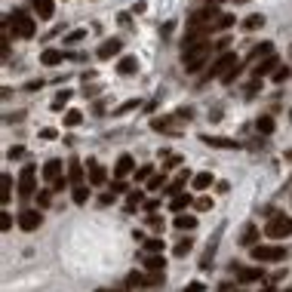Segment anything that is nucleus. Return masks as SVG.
<instances>
[{
	"label": "nucleus",
	"mask_w": 292,
	"mask_h": 292,
	"mask_svg": "<svg viewBox=\"0 0 292 292\" xmlns=\"http://www.w3.org/2000/svg\"><path fill=\"white\" fill-rule=\"evenodd\" d=\"M252 262L259 265H274V262H286L289 249L286 246H274V243H259V246H252Z\"/></svg>",
	"instance_id": "1"
},
{
	"label": "nucleus",
	"mask_w": 292,
	"mask_h": 292,
	"mask_svg": "<svg viewBox=\"0 0 292 292\" xmlns=\"http://www.w3.org/2000/svg\"><path fill=\"white\" fill-rule=\"evenodd\" d=\"M6 28L16 34V37H22V40H28V37H34V31H37V22H34L25 9H16L13 16H9V22H6Z\"/></svg>",
	"instance_id": "2"
},
{
	"label": "nucleus",
	"mask_w": 292,
	"mask_h": 292,
	"mask_svg": "<svg viewBox=\"0 0 292 292\" xmlns=\"http://www.w3.org/2000/svg\"><path fill=\"white\" fill-rule=\"evenodd\" d=\"M289 234H292V218L289 215L274 212L271 218H267V225H265V237L267 240H283V237H289Z\"/></svg>",
	"instance_id": "3"
},
{
	"label": "nucleus",
	"mask_w": 292,
	"mask_h": 292,
	"mask_svg": "<svg viewBox=\"0 0 292 292\" xmlns=\"http://www.w3.org/2000/svg\"><path fill=\"white\" fill-rule=\"evenodd\" d=\"M206 58H209V43H200V46H194V50L182 53V62H185V71L188 74L200 71V68L206 65Z\"/></svg>",
	"instance_id": "4"
},
{
	"label": "nucleus",
	"mask_w": 292,
	"mask_h": 292,
	"mask_svg": "<svg viewBox=\"0 0 292 292\" xmlns=\"http://www.w3.org/2000/svg\"><path fill=\"white\" fill-rule=\"evenodd\" d=\"M237 65H240V55H237V53H225V55H218L215 62H212V68L203 74V80H212V77L221 80V77L231 71V68H237Z\"/></svg>",
	"instance_id": "5"
},
{
	"label": "nucleus",
	"mask_w": 292,
	"mask_h": 292,
	"mask_svg": "<svg viewBox=\"0 0 292 292\" xmlns=\"http://www.w3.org/2000/svg\"><path fill=\"white\" fill-rule=\"evenodd\" d=\"M34 191H37V169H34V166H22V172H19V194L31 197Z\"/></svg>",
	"instance_id": "6"
},
{
	"label": "nucleus",
	"mask_w": 292,
	"mask_h": 292,
	"mask_svg": "<svg viewBox=\"0 0 292 292\" xmlns=\"http://www.w3.org/2000/svg\"><path fill=\"white\" fill-rule=\"evenodd\" d=\"M40 221H43L40 209H22V212H19V228L22 231H37Z\"/></svg>",
	"instance_id": "7"
},
{
	"label": "nucleus",
	"mask_w": 292,
	"mask_h": 292,
	"mask_svg": "<svg viewBox=\"0 0 292 292\" xmlns=\"http://www.w3.org/2000/svg\"><path fill=\"white\" fill-rule=\"evenodd\" d=\"M43 179L50 182V188H53L55 182H62V179H65V166H62V160H50V163H46V166H43Z\"/></svg>",
	"instance_id": "8"
},
{
	"label": "nucleus",
	"mask_w": 292,
	"mask_h": 292,
	"mask_svg": "<svg viewBox=\"0 0 292 292\" xmlns=\"http://www.w3.org/2000/svg\"><path fill=\"white\" fill-rule=\"evenodd\" d=\"M274 68H280V58L277 55H267L265 62H259V65L252 68V71H255V77L262 80V77H274Z\"/></svg>",
	"instance_id": "9"
},
{
	"label": "nucleus",
	"mask_w": 292,
	"mask_h": 292,
	"mask_svg": "<svg viewBox=\"0 0 292 292\" xmlns=\"http://www.w3.org/2000/svg\"><path fill=\"white\" fill-rule=\"evenodd\" d=\"M234 274H237L240 283H255V280H262V277H265V274H262V267H237V265H234Z\"/></svg>",
	"instance_id": "10"
},
{
	"label": "nucleus",
	"mask_w": 292,
	"mask_h": 292,
	"mask_svg": "<svg viewBox=\"0 0 292 292\" xmlns=\"http://www.w3.org/2000/svg\"><path fill=\"white\" fill-rule=\"evenodd\" d=\"M135 169V160L130 154H120L117 157V166H114V179H123V175H130Z\"/></svg>",
	"instance_id": "11"
},
{
	"label": "nucleus",
	"mask_w": 292,
	"mask_h": 292,
	"mask_svg": "<svg viewBox=\"0 0 292 292\" xmlns=\"http://www.w3.org/2000/svg\"><path fill=\"white\" fill-rule=\"evenodd\" d=\"M120 50H123V43L117 40V37H111V40H105V43L99 46V58H114Z\"/></svg>",
	"instance_id": "12"
},
{
	"label": "nucleus",
	"mask_w": 292,
	"mask_h": 292,
	"mask_svg": "<svg viewBox=\"0 0 292 292\" xmlns=\"http://www.w3.org/2000/svg\"><path fill=\"white\" fill-rule=\"evenodd\" d=\"M62 62H65V53H62V50H43V53H40V65H46V68L62 65Z\"/></svg>",
	"instance_id": "13"
},
{
	"label": "nucleus",
	"mask_w": 292,
	"mask_h": 292,
	"mask_svg": "<svg viewBox=\"0 0 292 292\" xmlns=\"http://www.w3.org/2000/svg\"><path fill=\"white\" fill-rule=\"evenodd\" d=\"M68 182H71V188L83 185V166H80V160H71V163H68Z\"/></svg>",
	"instance_id": "14"
},
{
	"label": "nucleus",
	"mask_w": 292,
	"mask_h": 292,
	"mask_svg": "<svg viewBox=\"0 0 292 292\" xmlns=\"http://www.w3.org/2000/svg\"><path fill=\"white\" fill-rule=\"evenodd\" d=\"M259 240H262V231L255 228V225H246V231H243V240H240V243L252 249V246H259Z\"/></svg>",
	"instance_id": "15"
},
{
	"label": "nucleus",
	"mask_w": 292,
	"mask_h": 292,
	"mask_svg": "<svg viewBox=\"0 0 292 292\" xmlns=\"http://www.w3.org/2000/svg\"><path fill=\"white\" fill-rule=\"evenodd\" d=\"M105 179H108V169L102 163H89V185H105Z\"/></svg>",
	"instance_id": "16"
},
{
	"label": "nucleus",
	"mask_w": 292,
	"mask_h": 292,
	"mask_svg": "<svg viewBox=\"0 0 292 292\" xmlns=\"http://www.w3.org/2000/svg\"><path fill=\"white\" fill-rule=\"evenodd\" d=\"M117 71L126 74V77L135 74V71H138V58H135V55H123V58H120V65H117Z\"/></svg>",
	"instance_id": "17"
},
{
	"label": "nucleus",
	"mask_w": 292,
	"mask_h": 292,
	"mask_svg": "<svg viewBox=\"0 0 292 292\" xmlns=\"http://www.w3.org/2000/svg\"><path fill=\"white\" fill-rule=\"evenodd\" d=\"M200 142L212 145V148H240V142H231V138H221V135H203Z\"/></svg>",
	"instance_id": "18"
},
{
	"label": "nucleus",
	"mask_w": 292,
	"mask_h": 292,
	"mask_svg": "<svg viewBox=\"0 0 292 292\" xmlns=\"http://www.w3.org/2000/svg\"><path fill=\"white\" fill-rule=\"evenodd\" d=\"M31 6L40 19H53V0H31Z\"/></svg>",
	"instance_id": "19"
},
{
	"label": "nucleus",
	"mask_w": 292,
	"mask_h": 292,
	"mask_svg": "<svg viewBox=\"0 0 292 292\" xmlns=\"http://www.w3.org/2000/svg\"><path fill=\"white\" fill-rule=\"evenodd\" d=\"M209 185H212V172H197L194 179H191V188L194 191H206Z\"/></svg>",
	"instance_id": "20"
},
{
	"label": "nucleus",
	"mask_w": 292,
	"mask_h": 292,
	"mask_svg": "<svg viewBox=\"0 0 292 292\" xmlns=\"http://www.w3.org/2000/svg\"><path fill=\"white\" fill-rule=\"evenodd\" d=\"M163 249H166L163 237H148V240H145V252H148V255H163Z\"/></svg>",
	"instance_id": "21"
},
{
	"label": "nucleus",
	"mask_w": 292,
	"mask_h": 292,
	"mask_svg": "<svg viewBox=\"0 0 292 292\" xmlns=\"http://www.w3.org/2000/svg\"><path fill=\"white\" fill-rule=\"evenodd\" d=\"M188 206H191V194H179V197H172V200H169L172 212H185Z\"/></svg>",
	"instance_id": "22"
},
{
	"label": "nucleus",
	"mask_w": 292,
	"mask_h": 292,
	"mask_svg": "<svg viewBox=\"0 0 292 292\" xmlns=\"http://www.w3.org/2000/svg\"><path fill=\"white\" fill-rule=\"evenodd\" d=\"M145 267H148L151 274H160L163 267H166V259H163V255H148V259H145Z\"/></svg>",
	"instance_id": "23"
},
{
	"label": "nucleus",
	"mask_w": 292,
	"mask_h": 292,
	"mask_svg": "<svg viewBox=\"0 0 292 292\" xmlns=\"http://www.w3.org/2000/svg\"><path fill=\"white\" fill-rule=\"evenodd\" d=\"M151 126H154L157 133H175V123L169 120V117H154V120H151Z\"/></svg>",
	"instance_id": "24"
},
{
	"label": "nucleus",
	"mask_w": 292,
	"mask_h": 292,
	"mask_svg": "<svg viewBox=\"0 0 292 292\" xmlns=\"http://www.w3.org/2000/svg\"><path fill=\"white\" fill-rule=\"evenodd\" d=\"M175 228L179 231H194L197 228V215H175Z\"/></svg>",
	"instance_id": "25"
},
{
	"label": "nucleus",
	"mask_w": 292,
	"mask_h": 292,
	"mask_svg": "<svg viewBox=\"0 0 292 292\" xmlns=\"http://www.w3.org/2000/svg\"><path fill=\"white\" fill-rule=\"evenodd\" d=\"M126 286H130V289H145V286H148V277L138 274V271H133L130 277H126Z\"/></svg>",
	"instance_id": "26"
},
{
	"label": "nucleus",
	"mask_w": 292,
	"mask_h": 292,
	"mask_svg": "<svg viewBox=\"0 0 292 292\" xmlns=\"http://www.w3.org/2000/svg\"><path fill=\"white\" fill-rule=\"evenodd\" d=\"M255 130H259L262 135H271L274 133V117H267V114L259 117V120H255Z\"/></svg>",
	"instance_id": "27"
},
{
	"label": "nucleus",
	"mask_w": 292,
	"mask_h": 292,
	"mask_svg": "<svg viewBox=\"0 0 292 292\" xmlns=\"http://www.w3.org/2000/svg\"><path fill=\"white\" fill-rule=\"evenodd\" d=\"M265 25V16L262 13H252V16H246V22H243V28H246V31H259Z\"/></svg>",
	"instance_id": "28"
},
{
	"label": "nucleus",
	"mask_w": 292,
	"mask_h": 292,
	"mask_svg": "<svg viewBox=\"0 0 292 292\" xmlns=\"http://www.w3.org/2000/svg\"><path fill=\"white\" fill-rule=\"evenodd\" d=\"M71 197H74L77 206H83L89 200V188H86V185H77V188H71Z\"/></svg>",
	"instance_id": "29"
},
{
	"label": "nucleus",
	"mask_w": 292,
	"mask_h": 292,
	"mask_svg": "<svg viewBox=\"0 0 292 292\" xmlns=\"http://www.w3.org/2000/svg\"><path fill=\"white\" fill-rule=\"evenodd\" d=\"M234 22H237V19H234L231 13H221V16L215 19V25H212V31H228V28L234 25Z\"/></svg>",
	"instance_id": "30"
},
{
	"label": "nucleus",
	"mask_w": 292,
	"mask_h": 292,
	"mask_svg": "<svg viewBox=\"0 0 292 292\" xmlns=\"http://www.w3.org/2000/svg\"><path fill=\"white\" fill-rule=\"evenodd\" d=\"M0 185H3V194H0V200L9 203V197H13V175L3 172V179H0Z\"/></svg>",
	"instance_id": "31"
},
{
	"label": "nucleus",
	"mask_w": 292,
	"mask_h": 292,
	"mask_svg": "<svg viewBox=\"0 0 292 292\" xmlns=\"http://www.w3.org/2000/svg\"><path fill=\"white\" fill-rule=\"evenodd\" d=\"M68 99H71V92H58V96L53 99V108H55V111H62L65 105H68Z\"/></svg>",
	"instance_id": "32"
},
{
	"label": "nucleus",
	"mask_w": 292,
	"mask_h": 292,
	"mask_svg": "<svg viewBox=\"0 0 292 292\" xmlns=\"http://www.w3.org/2000/svg\"><path fill=\"white\" fill-rule=\"evenodd\" d=\"M289 74H292L289 68H286V65H280L277 71H274V83H283V80H289Z\"/></svg>",
	"instance_id": "33"
},
{
	"label": "nucleus",
	"mask_w": 292,
	"mask_h": 292,
	"mask_svg": "<svg viewBox=\"0 0 292 292\" xmlns=\"http://www.w3.org/2000/svg\"><path fill=\"white\" fill-rule=\"evenodd\" d=\"M80 120H83V114H80V111H68L65 114V126H77Z\"/></svg>",
	"instance_id": "34"
},
{
	"label": "nucleus",
	"mask_w": 292,
	"mask_h": 292,
	"mask_svg": "<svg viewBox=\"0 0 292 292\" xmlns=\"http://www.w3.org/2000/svg\"><path fill=\"white\" fill-rule=\"evenodd\" d=\"M163 182H166L163 175H151V179H148V191H160V188H163Z\"/></svg>",
	"instance_id": "35"
},
{
	"label": "nucleus",
	"mask_w": 292,
	"mask_h": 292,
	"mask_svg": "<svg viewBox=\"0 0 292 292\" xmlns=\"http://www.w3.org/2000/svg\"><path fill=\"white\" fill-rule=\"evenodd\" d=\"M163 280H166V274H148V286H163Z\"/></svg>",
	"instance_id": "36"
},
{
	"label": "nucleus",
	"mask_w": 292,
	"mask_h": 292,
	"mask_svg": "<svg viewBox=\"0 0 292 292\" xmlns=\"http://www.w3.org/2000/svg\"><path fill=\"white\" fill-rule=\"evenodd\" d=\"M151 172H154L151 166H142V169H135V182H148V179H151Z\"/></svg>",
	"instance_id": "37"
},
{
	"label": "nucleus",
	"mask_w": 292,
	"mask_h": 292,
	"mask_svg": "<svg viewBox=\"0 0 292 292\" xmlns=\"http://www.w3.org/2000/svg\"><path fill=\"white\" fill-rule=\"evenodd\" d=\"M191 246H194L191 240H182L179 246H175V255H188V252H191Z\"/></svg>",
	"instance_id": "38"
},
{
	"label": "nucleus",
	"mask_w": 292,
	"mask_h": 292,
	"mask_svg": "<svg viewBox=\"0 0 292 292\" xmlns=\"http://www.w3.org/2000/svg\"><path fill=\"white\" fill-rule=\"evenodd\" d=\"M114 197H117L114 191H105V194H99V203H102V206H111V203H114Z\"/></svg>",
	"instance_id": "39"
},
{
	"label": "nucleus",
	"mask_w": 292,
	"mask_h": 292,
	"mask_svg": "<svg viewBox=\"0 0 292 292\" xmlns=\"http://www.w3.org/2000/svg\"><path fill=\"white\" fill-rule=\"evenodd\" d=\"M148 225L154 228L157 234H163V218H160V215H151V218H148Z\"/></svg>",
	"instance_id": "40"
},
{
	"label": "nucleus",
	"mask_w": 292,
	"mask_h": 292,
	"mask_svg": "<svg viewBox=\"0 0 292 292\" xmlns=\"http://www.w3.org/2000/svg\"><path fill=\"white\" fill-rule=\"evenodd\" d=\"M0 228H3V231L13 228V215H9V212H0Z\"/></svg>",
	"instance_id": "41"
},
{
	"label": "nucleus",
	"mask_w": 292,
	"mask_h": 292,
	"mask_svg": "<svg viewBox=\"0 0 292 292\" xmlns=\"http://www.w3.org/2000/svg\"><path fill=\"white\" fill-rule=\"evenodd\" d=\"M77 40H83V31H71V34L65 37V43H77Z\"/></svg>",
	"instance_id": "42"
},
{
	"label": "nucleus",
	"mask_w": 292,
	"mask_h": 292,
	"mask_svg": "<svg viewBox=\"0 0 292 292\" xmlns=\"http://www.w3.org/2000/svg\"><path fill=\"white\" fill-rule=\"evenodd\" d=\"M22 154H25V148H22V145H16V148H9V160H19Z\"/></svg>",
	"instance_id": "43"
},
{
	"label": "nucleus",
	"mask_w": 292,
	"mask_h": 292,
	"mask_svg": "<svg viewBox=\"0 0 292 292\" xmlns=\"http://www.w3.org/2000/svg\"><path fill=\"white\" fill-rule=\"evenodd\" d=\"M111 191H114V194H120V191H126V185H123V179H114V182H111Z\"/></svg>",
	"instance_id": "44"
},
{
	"label": "nucleus",
	"mask_w": 292,
	"mask_h": 292,
	"mask_svg": "<svg viewBox=\"0 0 292 292\" xmlns=\"http://www.w3.org/2000/svg\"><path fill=\"white\" fill-rule=\"evenodd\" d=\"M194 206H197V209H203V212H206V209H209V206H212V200H209V197H200V200H197Z\"/></svg>",
	"instance_id": "45"
},
{
	"label": "nucleus",
	"mask_w": 292,
	"mask_h": 292,
	"mask_svg": "<svg viewBox=\"0 0 292 292\" xmlns=\"http://www.w3.org/2000/svg\"><path fill=\"white\" fill-rule=\"evenodd\" d=\"M133 108H138V102H126V105H120V108H117V114H126V111H133Z\"/></svg>",
	"instance_id": "46"
},
{
	"label": "nucleus",
	"mask_w": 292,
	"mask_h": 292,
	"mask_svg": "<svg viewBox=\"0 0 292 292\" xmlns=\"http://www.w3.org/2000/svg\"><path fill=\"white\" fill-rule=\"evenodd\" d=\"M43 206H50V194H37V209H43Z\"/></svg>",
	"instance_id": "47"
},
{
	"label": "nucleus",
	"mask_w": 292,
	"mask_h": 292,
	"mask_svg": "<svg viewBox=\"0 0 292 292\" xmlns=\"http://www.w3.org/2000/svg\"><path fill=\"white\" fill-rule=\"evenodd\" d=\"M206 286L203 283H188V286H185V292H203Z\"/></svg>",
	"instance_id": "48"
},
{
	"label": "nucleus",
	"mask_w": 292,
	"mask_h": 292,
	"mask_svg": "<svg viewBox=\"0 0 292 292\" xmlns=\"http://www.w3.org/2000/svg\"><path fill=\"white\" fill-rule=\"evenodd\" d=\"M157 206H160L157 200H145V209H148V212H154V209H157Z\"/></svg>",
	"instance_id": "49"
},
{
	"label": "nucleus",
	"mask_w": 292,
	"mask_h": 292,
	"mask_svg": "<svg viewBox=\"0 0 292 292\" xmlns=\"http://www.w3.org/2000/svg\"><path fill=\"white\" fill-rule=\"evenodd\" d=\"M234 3H249V0H234Z\"/></svg>",
	"instance_id": "50"
},
{
	"label": "nucleus",
	"mask_w": 292,
	"mask_h": 292,
	"mask_svg": "<svg viewBox=\"0 0 292 292\" xmlns=\"http://www.w3.org/2000/svg\"><path fill=\"white\" fill-rule=\"evenodd\" d=\"M111 292H126V289H111Z\"/></svg>",
	"instance_id": "51"
},
{
	"label": "nucleus",
	"mask_w": 292,
	"mask_h": 292,
	"mask_svg": "<svg viewBox=\"0 0 292 292\" xmlns=\"http://www.w3.org/2000/svg\"><path fill=\"white\" fill-rule=\"evenodd\" d=\"M289 117H292V111H289Z\"/></svg>",
	"instance_id": "52"
},
{
	"label": "nucleus",
	"mask_w": 292,
	"mask_h": 292,
	"mask_svg": "<svg viewBox=\"0 0 292 292\" xmlns=\"http://www.w3.org/2000/svg\"><path fill=\"white\" fill-rule=\"evenodd\" d=\"M237 292H240V289H237Z\"/></svg>",
	"instance_id": "53"
}]
</instances>
